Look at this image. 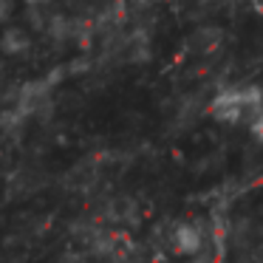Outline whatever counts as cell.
Listing matches in <instances>:
<instances>
[{"label":"cell","mask_w":263,"mask_h":263,"mask_svg":"<svg viewBox=\"0 0 263 263\" xmlns=\"http://www.w3.org/2000/svg\"><path fill=\"white\" fill-rule=\"evenodd\" d=\"M29 48H31L29 34H26L23 29H17V26H9V29L0 34V51L9 54V57H20V54H26Z\"/></svg>","instance_id":"obj_2"},{"label":"cell","mask_w":263,"mask_h":263,"mask_svg":"<svg viewBox=\"0 0 263 263\" xmlns=\"http://www.w3.org/2000/svg\"><path fill=\"white\" fill-rule=\"evenodd\" d=\"M176 246H178V252H195L201 246L198 229H195V227H181L176 232Z\"/></svg>","instance_id":"obj_3"},{"label":"cell","mask_w":263,"mask_h":263,"mask_svg":"<svg viewBox=\"0 0 263 263\" xmlns=\"http://www.w3.org/2000/svg\"><path fill=\"white\" fill-rule=\"evenodd\" d=\"M252 133H255V136L263 142V116H260V119H255V125H252Z\"/></svg>","instance_id":"obj_5"},{"label":"cell","mask_w":263,"mask_h":263,"mask_svg":"<svg viewBox=\"0 0 263 263\" xmlns=\"http://www.w3.org/2000/svg\"><path fill=\"white\" fill-rule=\"evenodd\" d=\"M210 116L223 125H240L263 116V88L257 85H229L221 88L215 97L210 99Z\"/></svg>","instance_id":"obj_1"},{"label":"cell","mask_w":263,"mask_h":263,"mask_svg":"<svg viewBox=\"0 0 263 263\" xmlns=\"http://www.w3.org/2000/svg\"><path fill=\"white\" fill-rule=\"evenodd\" d=\"M26 6H31V9H43V6H48L51 0H23Z\"/></svg>","instance_id":"obj_6"},{"label":"cell","mask_w":263,"mask_h":263,"mask_svg":"<svg viewBox=\"0 0 263 263\" xmlns=\"http://www.w3.org/2000/svg\"><path fill=\"white\" fill-rule=\"evenodd\" d=\"M14 6H12V0H0V23H6L9 17H12Z\"/></svg>","instance_id":"obj_4"}]
</instances>
